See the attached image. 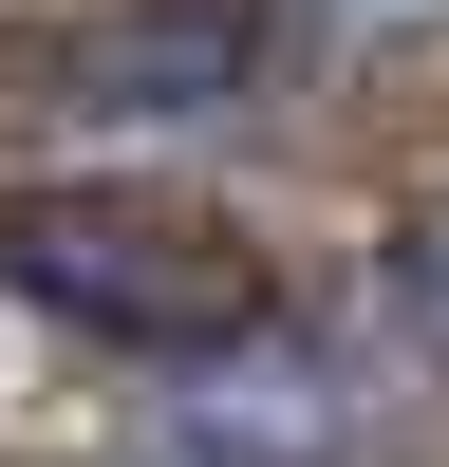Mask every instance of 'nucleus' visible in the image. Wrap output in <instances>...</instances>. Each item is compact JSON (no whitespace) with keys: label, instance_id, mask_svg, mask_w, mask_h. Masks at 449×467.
<instances>
[{"label":"nucleus","instance_id":"nucleus-1","mask_svg":"<svg viewBox=\"0 0 449 467\" xmlns=\"http://www.w3.org/2000/svg\"><path fill=\"white\" fill-rule=\"evenodd\" d=\"M0 281H19L37 318L112 337V356H169V374L244 356V337L281 318L262 244L206 224V206H169V187H19V206H0Z\"/></svg>","mask_w":449,"mask_h":467},{"label":"nucleus","instance_id":"nucleus-2","mask_svg":"<svg viewBox=\"0 0 449 467\" xmlns=\"http://www.w3.org/2000/svg\"><path fill=\"white\" fill-rule=\"evenodd\" d=\"M244 75H262V0H75V19L0 37V94L19 112H112V131L224 112Z\"/></svg>","mask_w":449,"mask_h":467},{"label":"nucleus","instance_id":"nucleus-3","mask_svg":"<svg viewBox=\"0 0 449 467\" xmlns=\"http://www.w3.org/2000/svg\"><path fill=\"white\" fill-rule=\"evenodd\" d=\"M393 318L449 356V224H412V244H393Z\"/></svg>","mask_w":449,"mask_h":467}]
</instances>
